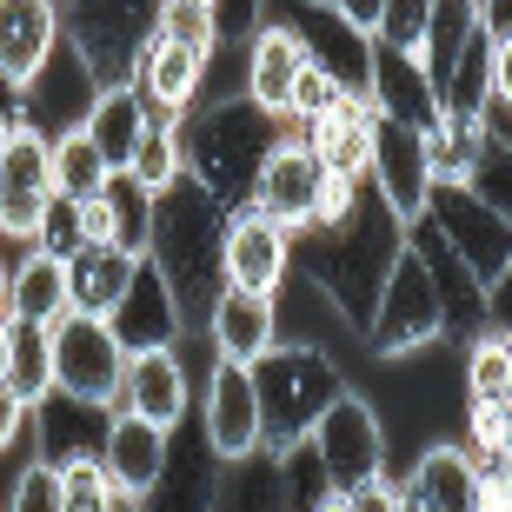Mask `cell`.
I'll return each mask as SVG.
<instances>
[{
    "label": "cell",
    "instance_id": "1",
    "mask_svg": "<svg viewBox=\"0 0 512 512\" xmlns=\"http://www.w3.org/2000/svg\"><path fill=\"white\" fill-rule=\"evenodd\" d=\"M399 253H406V220L373 193V180L360 187V207L346 213L340 227L293 233V273H306V280L320 286L353 333L373 320V300H380V286H386Z\"/></svg>",
    "mask_w": 512,
    "mask_h": 512
},
{
    "label": "cell",
    "instance_id": "2",
    "mask_svg": "<svg viewBox=\"0 0 512 512\" xmlns=\"http://www.w3.org/2000/svg\"><path fill=\"white\" fill-rule=\"evenodd\" d=\"M220 233H227V207H220L193 173H187V180H173L167 193H153L147 260L160 266V280L173 286L187 333H200L207 313H213V300L227 293V273H220Z\"/></svg>",
    "mask_w": 512,
    "mask_h": 512
},
{
    "label": "cell",
    "instance_id": "3",
    "mask_svg": "<svg viewBox=\"0 0 512 512\" xmlns=\"http://www.w3.org/2000/svg\"><path fill=\"white\" fill-rule=\"evenodd\" d=\"M280 133H286V120H273L266 107H253L247 94L213 100V107L187 114V127H180V140H187V173L227 213L247 207L253 180H260V167H266V153L280 147Z\"/></svg>",
    "mask_w": 512,
    "mask_h": 512
},
{
    "label": "cell",
    "instance_id": "4",
    "mask_svg": "<svg viewBox=\"0 0 512 512\" xmlns=\"http://www.w3.org/2000/svg\"><path fill=\"white\" fill-rule=\"evenodd\" d=\"M253 393H260V453L280 459V453H293V446H306L313 419L326 413V399L346 393V373L320 346L280 340L253 366Z\"/></svg>",
    "mask_w": 512,
    "mask_h": 512
},
{
    "label": "cell",
    "instance_id": "5",
    "mask_svg": "<svg viewBox=\"0 0 512 512\" xmlns=\"http://www.w3.org/2000/svg\"><path fill=\"white\" fill-rule=\"evenodd\" d=\"M439 340H446V306H439V286L426 273V253L406 240V253L393 260L380 300H373V320L360 326V346L373 360H413Z\"/></svg>",
    "mask_w": 512,
    "mask_h": 512
},
{
    "label": "cell",
    "instance_id": "6",
    "mask_svg": "<svg viewBox=\"0 0 512 512\" xmlns=\"http://www.w3.org/2000/svg\"><path fill=\"white\" fill-rule=\"evenodd\" d=\"M120 380H127V346H120L107 313H60L54 320V393L87 406V413H114Z\"/></svg>",
    "mask_w": 512,
    "mask_h": 512
},
{
    "label": "cell",
    "instance_id": "7",
    "mask_svg": "<svg viewBox=\"0 0 512 512\" xmlns=\"http://www.w3.org/2000/svg\"><path fill=\"white\" fill-rule=\"evenodd\" d=\"M153 14H160V0H60V27L80 47V60L94 67L100 87L133 80V60L153 34Z\"/></svg>",
    "mask_w": 512,
    "mask_h": 512
},
{
    "label": "cell",
    "instance_id": "8",
    "mask_svg": "<svg viewBox=\"0 0 512 512\" xmlns=\"http://www.w3.org/2000/svg\"><path fill=\"white\" fill-rule=\"evenodd\" d=\"M306 453L326 473V486H360V479L386 473V413L366 393H333L326 413L306 433Z\"/></svg>",
    "mask_w": 512,
    "mask_h": 512
},
{
    "label": "cell",
    "instance_id": "9",
    "mask_svg": "<svg viewBox=\"0 0 512 512\" xmlns=\"http://www.w3.org/2000/svg\"><path fill=\"white\" fill-rule=\"evenodd\" d=\"M200 439L213 446L220 466H253V459H260V393H253V366L213 353L207 380H200Z\"/></svg>",
    "mask_w": 512,
    "mask_h": 512
},
{
    "label": "cell",
    "instance_id": "10",
    "mask_svg": "<svg viewBox=\"0 0 512 512\" xmlns=\"http://www.w3.org/2000/svg\"><path fill=\"white\" fill-rule=\"evenodd\" d=\"M20 127H34V133H47V140H60V133H74V127H87V114H94V100H100V80H94V67L80 60V47L74 40H60L54 54H47V67H40L27 87H20Z\"/></svg>",
    "mask_w": 512,
    "mask_h": 512
},
{
    "label": "cell",
    "instance_id": "11",
    "mask_svg": "<svg viewBox=\"0 0 512 512\" xmlns=\"http://www.w3.org/2000/svg\"><path fill=\"white\" fill-rule=\"evenodd\" d=\"M220 273L240 293H260V300H280V286L293 280V233L280 220H266L260 207H233L227 233H220Z\"/></svg>",
    "mask_w": 512,
    "mask_h": 512
},
{
    "label": "cell",
    "instance_id": "12",
    "mask_svg": "<svg viewBox=\"0 0 512 512\" xmlns=\"http://www.w3.org/2000/svg\"><path fill=\"white\" fill-rule=\"evenodd\" d=\"M207 67H213V54H200L187 40L147 34V47L133 60V80H127L140 94V107H147V127H187L193 94L207 87Z\"/></svg>",
    "mask_w": 512,
    "mask_h": 512
},
{
    "label": "cell",
    "instance_id": "13",
    "mask_svg": "<svg viewBox=\"0 0 512 512\" xmlns=\"http://www.w3.org/2000/svg\"><path fill=\"white\" fill-rule=\"evenodd\" d=\"M426 220H433V233L459 253V260H466V273H473L479 286H493L499 273H506V260H512V220H499L493 207H479L466 187H433Z\"/></svg>",
    "mask_w": 512,
    "mask_h": 512
},
{
    "label": "cell",
    "instance_id": "14",
    "mask_svg": "<svg viewBox=\"0 0 512 512\" xmlns=\"http://www.w3.org/2000/svg\"><path fill=\"white\" fill-rule=\"evenodd\" d=\"M47 200H54V140L20 127L7 140V153H0V240L34 247L40 220H47Z\"/></svg>",
    "mask_w": 512,
    "mask_h": 512
},
{
    "label": "cell",
    "instance_id": "15",
    "mask_svg": "<svg viewBox=\"0 0 512 512\" xmlns=\"http://www.w3.org/2000/svg\"><path fill=\"white\" fill-rule=\"evenodd\" d=\"M280 20L306 40V60L320 74H333L346 94H366V80H373V34L340 20L326 0H280Z\"/></svg>",
    "mask_w": 512,
    "mask_h": 512
},
{
    "label": "cell",
    "instance_id": "16",
    "mask_svg": "<svg viewBox=\"0 0 512 512\" xmlns=\"http://www.w3.org/2000/svg\"><path fill=\"white\" fill-rule=\"evenodd\" d=\"M306 67H313V60H306V40L293 34L280 14H266L247 34V47H240V94H247L253 107H266L273 120H286L293 114V87H300Z\"/></svg>",
    "mask_w": 512,
    "mask_h": 512
},
{
    "label": "cell",
    "instance_id": "17",
    "mask_svg": "<svg viewBox=\"0 0 512 512\" xmlns=\"http://www.w3.org/2000/svg\"><path fill=\"white\" fill-rule=\"evenodd\" d=\"M373 193H380L386 207L413 227V220H426V200H433V173H426V147H419V127H406V120H386L373 114Z\"/></svg>",
    "mask_w": 512,
    "mask_h": 512
},
{
    "label": "cell",
    "instance_id": "18",
    "mask_svg": "<svg viewBox=\"0 0 512 512\" xmlns=\"http://www.w3.org/2000/svg\"><path fill=\"white\" fill-rule=\"evenodd\" d=\"M193 406V373L180 360V346H147V353H127V380H120L114 413H140L153 426L180 433Z\"/></svg>",
    "mask_w": 512,
    "mask_h": 512
},
{
    "label": "cell",
    "instance_id": "19",
    "mask_svg": "<svg viewBox=\"0 0 512 512\" xmlns=\"http://www.w3.org/2000/svg\"><path fill=\"white\" fill-rule=\"evenodd\" d=\"M320 153L306 147L300 133L286 127L280 133V147L266 153V167H260V180H253V207L266 213V220H280L286 233H300V227H313V193H320Z\"/></svg>",
    "mask_w": 512,
    "mask_h": 512
},
{
    "label": "cell",
    "instance_id": "20",
    "mask_svg": "<svg viewBox=\"0 0 512 512\" xmlns=\"http://www.w3.org/2000/svg\"><path fill=\"white\" fill-rule=\"evenodd\" d=\"M60 40V0H0V94H20Z\"/></svg>",
    "mask_w": 512,
    "mask_h": 512
},
{
    "label": "cell",
    "instance_id": "21",
    "mask_svg": "<svg viewBox=\"0 0 512 512\" xmlns=\"http://www.w3.org/2000/svg\"><path fill=\"white\" fill-rule=\"evenodd\" d=\"M120 333V346L127 353H147V346H180L187 340V320H180V300H173V286L160 280V266L140 260L133 266L127 293H120V306L107 313Z\"/></svg>",
    "mask_w": 512,
    "mask_h": 512
},
{
    "label": "cell",
    "instance_id": "22",
    "mask_svg": "<svg viewBox=\"0 0 512 512\" xmlns=\"http://www.w3.org/2000/svg\"><path fill=\"white\" fill-rule=\"evenodd\" d=\"M207 346L220 360H240V366H260L273 346H280V300H260V293H240L227 286L207 313Z\"/></svg>",
    "mask_w": 512,
    "mask_h": 512
},
{
    "label": "cell",
    "instance_id": "23",
    "mask_svg": "<svg viewBox=\"0 0 512 512\" xmlns=\"http://www.w3.org/2000/svg\"><path fill=\"white\" fill-rule=\"evenodd\" d=\"M167 426H153L140 413H107L100 426V459H107V479H114L120 493H140L153 499L160 473H167Z\"/></svg>",
    "mask_w": 512,
    "mask_h": 512
},
{
    "label": "cell",
    "instance_id": "24",
    "mask_svg": "<svg viewBox=\"0 0 512 512\" xmlns=\"http://www.w3.org/2000/svg\"><path fill=\"white\" fill-rule=\"evenodd\" d=\"M366 100H373V114L406 120V127H426V120L439 114V87H433V74L419 67V54H399V47H380V40H373Z\"/></svg>",
    "mask_w": 512,
    "mask_h": 512
},
{
    "label": "cell",
    "instance_id": "25",
    "mask_svg": "<svg viewBox=\"0 0 512 512\" xmlns=\"http://www.w3.org/2000/svg\"><path fill=\"white\" fill-rule=\"evenodd\" d=\"M60 313H74L67 300V260L47 247H27L7 273V320L14 326H54Z\"/></svg>",
    "mask_w": 512,
    "mask_h": 512
},
{
    "label": "cell",
    "instance_id": "26",
    "mask_svg": "<svg viewBox=\"0 0 512 512\" xmlns=\"http://www.w3.org/2000/svg\"><path fill=\"white\" fill-rule=\"evenodd\" d=\"M133 253L120 247H80L67 253V300H74V313H114L120 293H127L133 280Z\"/></svg>",
    "mask_w": 512,
    "mask_h": 512
},
{
    "label": "cell",
    "instance_id": "27",
    "mask_svg": "<svg viewBox=\"0 0 512 512\" xmlns=\"http://www.w3.org/2000/svg\"><path fill=\"white\" fill-rule=\"evenodd\" d=\"M399 486L439 512H473V453L466 446H426Z\"/></svg>",
    "mask_w": 512,
    "mask_h": 512
},
{
    "label": "cell",
    "instance_id": "28",
    "mask_svg": "<svg viewBox=\"0 0 512 512\" xmlns=\"http://www.w3.org/2000/svg\"><path fill=\"white\" fill-rule=\"evenodd\" d=\"M80 133L107 153V167H114V173H127L133 147H140V133H147V107H140V94H133L127 80H120V87H100L94 114H87V127H80Z\"/></svg>",
    "mask_w": 512,
    "mask_h": 512
},
{
    "label": "cell",
    "instance_id": "29",
    "mask_svg": "<svg viewBox=\"0 0 512 512\" xmlns=\"http://www.w3.org/2000/svg\"><path fill=\"white\" fill-rule=\"evenodd\" d=\"M459 373H466V399H479V406H512V333L506 326L473 333Z\"/></svg>",
    "mask_w": 512,
    "mask_h": 512
},
{
    "label": "cell",
    "instance_id": "30",
    "mask_svg": "<svg viewBox=\"0 0 512 512\" xmlns=\"http://www.w3.org/2000/svg\"><path fill=\"white\" fill-rule=\"evenodd\" d=\"M439 107H446V114H486V107H493V34H486V27H479V34L459 47V60L446 67Z\"/></svg>",
    "mask_w": 512,
    "mask_h": 512
},
{
    "label": "cell",
    "instance_id": "31",
    "mask_svg": "<svg viewBox=\"0 0 512 512\" xmlns=\"http://www.w3.org/2000/svg\"><path fill=\"white\" fill-rule=\"evenodd\" d=\"M479 34V0H433L426 14V40H419V67L433 74V87L446 80V67L459 60V47Z\"/></svg>",
    "mask_w": 512,
    "mask_h": 512
},
{
    "label": "cell",
    "instance_id": "32",
    "mask_svg": "<svg viewBox=\"0 0 512 512\" xmlns=\"http://www.w3.org/2000/svg\"><path fill=\"white\" fill-rule=\"evenodd\" d=\"M7 386H14L27 406H47V399H54V326H14Z\"/></svg>",
    "mask_w": 512,
    "mask_h": 512
},
{
    "label": "cell",
    "instance_id": "33",
    "mask_svg": "<svg viewBox=\"0 0 512 512\" xmlns=\"http://www.w3.org/2000/svg\"><path fill=\"white\" fill-rule=\"evenodd\" d=\"M107 180H114L107 153H100L80 127H74V133H60V140H54V193H67V200H94Z\"/></svg>",
    "mask_w": 512,
    "mask_h": 512
},
{
    "label": "cell",
    "instance_id": "34",
    "mask_svg": "<svg viewBox=\"0 0 512 512\" xmlns=\"http://www.w3.org/2000/svg\"><path fill=\"white\" fill-rule=\"evenodd\" d=\"M127 173L147 193H167L173 180H187V140H180V127H147V133H140Z\"/></svg>",
    "mask_w": 512,
    "mask_h": 512
},
{
    "label": "cell",
    "instance_id": "35",
    "mask_svg": "<svg viewBox=\"0 0 512 512\" xmlns=\"http://www.w3.org/2000/svg\"><path fill=\"white\" fill-rule=\"evenodd\" d=\"M107 200H114V247L147 260V240H153V193L133 180V173H114L107 180Z\"/></svg>",
    "mask_w": 512,
    "mask_h": 512
},
{
    "label": "cell",
    "instance_id": "36",
    "mask_svg": "<svg viewBox=\"0 0 512 512\" xmlns=\"http://www.w3.org/2000/svg\"><path fill=\"white\" fill-rule=\"evenodd\" d=\"M54 473H60V499H67V512H107L114 479H107V459H100V446L60 453V459H54Z\"/></svg>",
    "mask_w": 512,
    "mask_h": 512
},
{
    "label": "cell",
    "instance_id": "37",
    "mask_svg": "<svg viewBox=\"0 0 512 512\" xmlns=\"http://www.w3.org/2000/svg\"><path fill=\"white\" fill-rule=\"evenodd\" d=\"M466 193L479 207H493L499 220H512V147H499L493 133H486V147H479L473 173H466Z\"/></svg>",
    "mask_w": 512,
    "mask_h": 512
},
{
    "label": "cell",
    "instance_id": "38",
    "mask_svg": "<svg viewBox=\"0 0 512 512\" xmlns=\"http://www.w3.org/2000/svg\"><path fill=\"white\" fill-rule=\"evenodd\" d=\"M153 34L187 40V47H200V54H220V34H213V0H160Z\"/></svg>",
    "mask_w": 512,
    "mask_h": 512
},
{
    "label": "cell",
    "instance_id": "39",
    "mask_svg": "<svg viewBox=\"0 0 512 512\" xmlns=\"http://www.w3.org/2000/svg\"><path fill=\"white\" fill-rule=\"evenodd\" d=\"M466 453L473 459H512V406L466 399Z\"/></svg>",
    "mask_w": 512,
    "mask_h": 512
},
{
    "label": "cell",
    "instance_id": "40",
    "mask_svg": "<svg viewBox=\"0 0 512 512\" xmlns=\"http://www.w3.org/2000/svg\"><path fill=\"white\" fill-rule=\"evenodd\" d=\"M7 512H67L54 459H27V466H20V473H14V493H7Z\"/></svg>",
    "mask_w": 512,
    "mask_h": 512
},
{
    "label": "cell",
    "instance_id": "41",
    "mask_svg": "<svg viewBox=\"0 0 512 512\" xmlns=\"http://www.w3.org/2000/svg\"><path fill=\"white\" fill-rule=\"evenodd\" d=\"M426 14H433V0H386L373 40H380V47H399V54H419V40H426Z\"/></svg>",
    "mask_w": 512,
    "mask_h": 512
},
{
    "label": "cell",
    "instance_id": "42",
    "mask_svg": "<svg viewBox=\"0 0 512 512\" xmlns=\"http://www.w3.org/2000/svg\"><path fill=\"white\" fill-rule=\"evenodd\" d=\"M346 100V87L333 74H320V67H306L300 74V87H293V114H286V127H300V120H320V114H333Z\"/></svg>",
    "mask_w": 512,
    "mask_h": 512
},
{
    "label": "cell",
    "instance_id": "43",
    "mask_svg": "<svg viewBox=\"0 0 512 512\" xmlns=\"http://www.w3.org/2000/svg\"><path fill=\"white\" fill-rule=\"evenodd\" d=\"M34 247H47V253H80V200H67V193H54L47 200V220H40V233H34Z\"/></svg>",
    "mask_w": 512,
    "mask_h": 512
},
{
    "label": "cell",
    "instance_id": "44",
    "mask_svg": "<svg viewBox=\"0 0 512 512\" xmlns=\"http://www.w3.org/2000/svg\"><path fill=\"white\" fill-rule=\"evenodd\" d=\"M360 187H366V180H346V173L326 167V173H320V193H313V227H340L346 213L360 207ZM300 233H306V227H300Z\"/></svg>",
    "mask_w": 512,
    "mask_h": 512
},
{
    "label": "cell",
    "instance_id": "45",
    "mask_svg": "<svg viewBox=\"0 0 512 512\" xmlns=\"http://www.w3.org/2000/svg\"><path fill=\"white\" fill-rule=\"evenodd\" d=\"M266 20V0H213V34L220 47H247V34Z\"/></svg>",
    "mask_w": 512,
    "mask_h": 512
},
{
    "label": "cell",
    "instance_id": "46",
    "mask_svg": "<svg viewBox=\"0 0 512 512\" xmlns=\"http://www.w3.org/2000/svg\"><path fill=\"white\" fill-rule=\"evenodd\" d=\"M346 493V512H399V479L393 473H373V479H360V486H340Z\"/></svg>",
    "mask_w": 512,
    "mask_h": 512
},
{
    "label": "cell",
    "instance_id": "47",
    "mask_svg": "<svg viewBox=\"0 0 512 512\" xmlns=\"http://www.w3.org/2000/svg\"><path fill=\"white\" fill-rule=\"evenodd\" d=\"M80 247H114V200H107V187L94 200H80Z\"/></svg>",
    "mask_w": 512,
    "mask_h": 512
},
{
    "label": "cell",
    "instance_id": "48",
    "mask_svg": "<svg viewBox=\"0 0 512 512\" xmlns=\"http://www.w3.org/2000/svg\"><path fill=\"white\" fill-rule=\"evenodd\" d=\"M27 426H34V406H27L14 386L0 380V453H7V446H20V433H27Z\"/></svg>",
    "mask_w": 512,
    "mask_h": 512
},
{
    "label": "cell",
    "instance_id": "49",
    "mask_svg": "<svg viewBox=\"0 0 512 512\" xmlns=\"http://www.w3.org/2000/svg\"><path fill=\"white\" fill-rule=\"evenodd\" d=\"M486 313H493V326H506V333H512V260H506V273L486 286Z\"/></svg>",
    "mask_w": 512,
    "mask_h": 512
},
{
    "label": "cell",
    "instance_id": "50",
    "mask_svg": "<svg viewBox=\"0 0 512 512\" xmlns=\"http://www.w3.org/2000/svg\"><path fill=\"white\" fill-rule=\"evenodd\" d=\"M326 7H333L340 20H353L360 34H373V27H380V7H386V0H326Z\"/></svg>",
    "mask_w": 512,
    "mask_h": 512
},
{
    "label": "cell",
    "instance_id": "51",
    "mask_svg": "<svg viewBox=\"0 0 512 512\" xmlns=\"http://www.w3.org/2000/svg\"><path fill=\"white\" fill-rule=\"evenodd\" d=\"M479 27L493 40H512V0H479Z\"/></svg>",
    "mask_w": 512,
    "mask_h": 512
},
{
    "label": "cell",
    "instance_id": "52",
    "mask_svg": "<svg viewBox=\"0 0 512 512\" xmlns=\"http://www.w3.org/2000/svg\"><path fill=\"white\" fill-rule=\"evenodd\" d=\"M493 100L512 107V40H493Z\"/></svg>",
    "mask_w": 512,
    "mask_h": 512
},
{
    "label": "cell",
    "instance_id": "53",
    "mask_svg": "<svg viewBox=\"0 0 512 512\" xmlns=\"http://www.w3.org/2000/svg\"><path fill=\"white\" fill-rule=\"evenodd\" d=\"M306 512H346V493H340V486H326V493L313 499V506H306Z\"/></svg>",
    "mask_w": 512,
    "mask_h": 512
},
{
    "label": "cell",
    "instance_id": "54",
    "mask_svg": "<svg viewBox=\"0 0 512 512\" xmlns=\"http://www.w3.org/2000/svg\"><path fill=\"white\" fill-rule=\"evenodd\" d=\"M7 360H14V320H0V380H7Z\"/></svg>",
    "mask_w": 512,
    "mask_h": 512
},
{
    "label": "cell",
    "instance_id": "55",
    "mask_svg": "<svg viewBox=\"0 0 512 512\" xmlns=\"http://www.w3.org/2000/svg\"><path fill=\"white\" fill-rule=\"evenodd\" d=\"M14 133H20V114H14V107H0V153H7V140H14Z\"/></svg>",
    "mask_w": 512,
    "mask_h": 512
},
{
    "label": "cell",
    "instance_id": "56",
    "mask_svg": "<svg viewBox=\"0 0 512 512\" xmlns=\"http://www.w3.org/2000/svg\"><path fill=\"white\" fill-rule=\"evenodd\" d=\"M7 273H14V260L0 253V320H7Z\"/></svg>",
    "mask_w": 512,
    "mask_h": 512
},
{
    "label": "cell",
    "instance_id": "57",
    "mask_svg": "<svg viewBox=\"0 0 512 512\" xmlns=\"http://www.w3.org/2000/svg\"><path fill=\"white\" fill-rule=\"evenodd\" d=\"M399 493H406V486H399ZM399 512H439V506H426V499H413V493H406V499H399Z\"/></svg>",
    "mask_w": 512,
    "mask_h": 512
}]
</instances>
